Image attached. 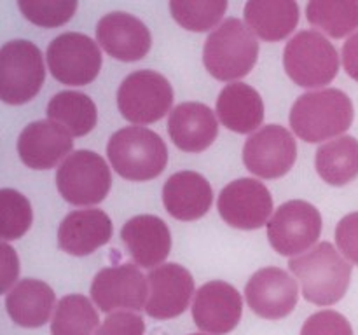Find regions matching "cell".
I'll list each match as a JSON object with an SVG mask.
<instances>
[{
    "label": "cell",
    "mask_w": 358,
    "mask_h": 335,
    "mask_svg": "<svg viewBox=\"0 0 358 335\" xmlns=\"http://www.w3.org/2000/svg\"><path fill=\"white\" fill-rule=\"evenodd\" d=\"M289 269L299 281L304 299L315 306L339 302L352 279V264L327 241L290 258Z\"/></svg>",
    "instance_id": "cell-1"
},
{
    "label": "cell",
    "mask_w": 358,
    "mask_h": 335,
    "mask_svg": "<svg viewBox=\"0 0 358 335\" xmlns=\"http://www.w3.org/2000/svg\"><path fill=\"white\" fill-rule=\"evenodd\" d=\"M355 110L346 93L334 87L311 91L297 98L290 108V126L301 140L320 143L348 131Z\"/></svg>",
    "instance_id": "cell-2"
},
{
    "label": "cell",
    "mask_w": 358,
    "mask_h": 335,
    "mask_svg": "<svg viewBox=\"0 0 358 335\" xmlns=\"http://www.w3.org/2000/svg\"><path fill=\"white\" fill-rule=\"evenodd\" d=\"M259 58V42L250 28L236 17H227L206 37L203 63L212 77L233 82L248 75Z\"/></svg>",
    "instance_id": "cell-3"
},
{
    "label": "cell",
    "mask_w": 358,
    "mask_h": 335,
    "mask_svg": "<svg viewBox=\"0 0 358 335\" xmlns=\"http://www.w3.org/2000/svg\"><path fill=\"white\" fill-rule=\"evenodd\" d=\"M107 156L119 177L147 181L159 177L168 164V149L161 136L143 126H128L110 136Z\"/></svg>",
    "instance_id": "cell-4"
},
{
    "label": "cell",
    "mask_w": 358,
    "mask_h": 335,
    "mask_svg": "<svg viewBox=\"0 0 358 335\" xmlns=\"http://www.w3.org/2000/svg\"><path fill=\"white\" fill-rule=\"evenodd\" d=\"M283 66L294 84L315 89L331 84L338 75L339 54L320 31L303 30L287 42Z\"/></svg>",
    "instance_id": "cell-5"
},
{
    "label": "cell",
    "mask_w": 358,
    "mask_h": 335,
    "mask_svg": "<svg viewBox=\"0 0 358 335\" xmlns=\"http://www.w3.org/2000/svg\"><path fill=\"white\" fill-rule=\"evenodd\" d=\"M45 79L42 52L30 40H9L0 49V98L23 105L37 96Z\"/></svg>",
    "instance_id": "cell-6"
},
{
    "label": "cell",
    "mask_w": 358,
    "mask_h": 335,
    "mask_svg": "<svg viewBox=\"0 0 358 335\" xmlns=\"http://www.w3.org/2000/svg\"><path fill=\"white\" fill-rule=\"evenodd\" d=\"M110 185V168L93 150H76L56 171L59 195L73 206L98 204L108 195Z\"/></svg>",
    "instance_id": "cell-7"
},
{
    "label": "cell",
    "mask_w": 358,
    "mask_h": 335,
    "mask_svg": "<svg viewBox=\"0 0 358 335\" xmlns=\"http://www.w3.org/2000/svg\"><path fill=\"white\" fill-rule=\"evenodd\" d=\"M173 89L168 79L154 70L129 73L117 89V107L133 124H152L170 112Z\"/></svg>",
    "instance_id": "cell-8"
},
{
    "label": "cell",
    "mask_w": 358,
    "mask_h": 335,
    "mask_svg": "<svg viewBox=\"0 0 358 335\" xmlns=\"http://www.w3.org/2000/svg\"><path fill=\"white\" fill-rule=\"evenodd\" d=\"M45 58L51 75L66 86L91 84L101 68L98 44L79 31H66L52 38Z\"/></svg>",
    "instance_id": "cell-9"
},
{
    "label": "cell",
    "mask_w": 358,
    "mask_h": 335,
    "mask_svg": "<svg viewBox=\"0 0 358 335\" xmlns=\"http://www.w3.org/2000/svg\"><path fill=\"white\" fill-rule=\"evenodd\" d=\"M322 234V215L311 202L294 199L280 206L268 222L269 244L283 257L310 251Z\"/></svg>",
    "instance_id": "cell-10"
},
{
    "label": "cell",
    "mask_w": 358,
    "mask_h": 335,
    "mask_svg": "<svg viewBox=\"0 0 358 335\" xmlns=\"http://www.w3.org/2000/svg\"><path fill=\"white\" fill-rule=\"evenodd\" d=\"M91 299L103 313L145 309L149 299V279L136 265L122 264L105 267L91 283Z\"/></svg>",
    "instance_id": "cell-11"
},
{
    "label": "cell",
    "mask_w": 358,
    "mask_h": 335,
    "mask_svg": "<svg viewBox=\"0 0 358 335\" xmlns=\"http://www.w3.org/2000/svg\"><path fill=\"white\" fill-rule=\"evenodd\" d=\"M297 159V143L292 133L278 124L262 126L247 138L243 163L250 173L275 180L292 170Z\"/></svg>",
    "instance_id": "cell-12"
},
{
    "label": "cell",
    "mask_w": 358,
    "mask_h": 335,
    "mask_svg": "<svg viewBox=\"0 0 358 335\" xmlns=\"http://www.w3.org/2000/svg\"><path fill=\"white\" fill-rule=\"evenodd\" d=\"M217 208L231 227L252 230L268 222L273 211V198L262 181L240 178L220 191Z\"/></svg>",
    "instance_id": "cell-13"
},
{
    "label": "cell",
    "mask_w": 358,
    "mask_h": 335,
    "mask_svg": "<svg viewBox=\"0 0 358 335\" xmlns=\"http://www.w3.org/2000/svg\"><path fill=\"white\" fill-rule=\"evenodd\" d=\"M245 299L257 316L264 320H282L296 309L299 286L283 269L264 267L248 279Z\"/></svg>",
    "instance_id": "cell-14"
},
{
    "label": "cell",
    "mask_w": 358,
    "mask_h": 335,
    "mask_svg": "<svg viewBox=\"0 0 358 335\" xmlns=\"http://www.w3.org/2000/svg\"><path fill=\"white\" fill-rule=\"evenodd\" d=\"M243 314V300L238 290L226 281L205 283L196 292L192 318L206 335H226L238 327Z\"/></svg>",
    "instance_id": "cell-15"
},
{
    "label": "cell",
    "mask_w": 358,
    "mask_h": 335,
    "mask_svg": "<svg viewBox=\"0 0 358 335\" xmlns=\"http://www.w3.org/2000/svg\"><path fill=\"white\" fill-rule=\"evenodd\" d=\"M149 299L145 313L154 320H171L189 307L194 293L191 272L178 264H163L147 274Z\"/></svg>",
    "instance_id": "cell-16"
},
{
    "label": "cell",
    "mask_w": 358,
    "mask_h": 335,
    "mask_svg": "<svg viewBox=\"0 0 358 335\" xmlns=\"http://www.w3.org/2000/svg\"><path fill=\"white\" fill-rule=\"evenodd\" d=\"M72 135L58 122H30L17 138V154L24 166L31 170H51L72 154Z\"/></svg>",
    "instance_id": "cell-17"
},
{
    "label": "cell",
    "mask_w": 358,
    "mask_h": 335,
    "mask_svg": "<svg viewBox=\"0 0 358 335\" xmlns=\"http://www.w3.org/2000/svg\"><path fill=\"white\" fill-rule=\"evenodd\" d=\"M98 45L119 61H138L150 51L149 28L129 13H108L96 24Z\"/></svg>",
    "instance_id": "cell-18"
},
{
    "label": "cell",
    "mask_w": 358,
    "mask_h": 335,
    "mask_svg": "<svg viewBox=\"0 0 358 335\" xmlns=\"http://www.w3.org/2000/svg\"><path fill=\"white\" fill-rule=\"evenodd\" d=\"M168 133L178 149L198 154L215 142L219 135V122L205 103L185 101L170 112Z\"/></svg>",
    "instance_id": "cell-19"
},
{
    "label": "cell",
    "mask_w": 358,
    "mask_h": 335,
    "mask_svg": "<svg viewBox=\"0 0 358 335\" xmlns=\"http://www.w3.org/2000/svg\"><path fill=\"white\" fill-rule=\"evenodd\" d=\"M121 237L135 264L140 267H159L161 262L170 255L171 234L159 216H133L122 227Z\"/></svg>",
    "instance_id": "cell-20"
},
{
    "label": "cell",
    "mask_w": 358,
    "mask_h": 335,
    "mask_svg": "<svg viewBox=\"0 0 358 335\" xmlns=\"http://www.w3.org/2000/svg\"><path fill=\"white\" fill-rule=\"evenodd\" d=\"M112 237V222L101 209H76L59 223L58 246L73 257H86L107 244Z\"/></svg>",
    "instance_id": "cell-21"
},
{
    "label": "cell",
    "mask_w": 358,
    "mask_h": 335,
    "mask_svg": "<svg viewBox=\"0 0 358 335\" xmlns=\"http://www.w3.org/2000/svg\"><path fill=\"white\" fill-rule=\"evenodd\" d=\"M213 192L210 181L196 171H178L163 187V202L173 218L192 222L206 215L212 206Z\"/></svg>",
    "instance_id": "cell-22"
},
{
    "label": "cell",
    "mask_w": 358,
    "mask_h": 335,
    "mask_svg": "<svg viewBox=\"0 0 358 335\" xmlns=\"http://www.w3.org/2000/svg\"><path fill=\"white\" fill-rule=\"evenodd\" d=\"M55 306V292L41 279H21L6 293L7 313L14 323L23 328L44 327L51 320Z\"/></svg>",
    "instance_id": "cell-23"
},
{
    "label": "cell",
    "mask_w": 358,
    "mask_h": 335,
    "mask_svg": "<svg viewBox=\"0 0 358 335\" xmlns=\"http://www.w3.org/2000/svg\"><path fill=\"white\" fill-rule=\"evenodd\" d=\"M217 115L227 129L247 135L262 124L264 103L254 87L243 82H233L219 93Z\"/></svg>",
    "instance_id": "cell-24"
},
{
    "label": "cell",
    "mask_w": 358,
    "mask_h": 335,
    "mask_svg": "<svg viewBox=\"0 0 358 335\" xmlns=\"http://www.w3.org/2000/svg\"><path fill=\"white\" fill-rule=\"evenodd\" d=\"M243 14L252 34L266 42L289 37L299 23V6L292 0H250Z\"/></svg>",
    "instance_id": "cell-25"
},
{
    "label": "cell",
    "mask_w": 358,
    "mask_h": 335,
    "mask_svg": "<svg viewBox=\"0 0 358 335\" xmlns=\"http://www.w3.org/2000/svg\"><path fill=\"white\" fill-rule=\"evenodd\" d=\"M315 166L324 181L343 187L358 177V140L353 136H339L324 143L317 150Z\"/></svg>",
    "instance_id": "cell-26"
},
{
    "label": "cell",
    "mask_w": 358,
    "mask_h": 335,
    "mask_svg": "<svg viewBox=\"0 0 358 335\" xmlns=\"http://www.w3.org/2000/svg\"><path fill=\"white\" fill-rule=\"evenodd\" d=\"M48 117L62 124L72 136H84L96 126V105L87 94L62 91L48 103Z\"/></svg>",
    "instance_id": "cell-27"
},
{
    "label": "cell",
    "mask_w": 358,
    "mask_h": 335,
    "mask_svg": "<svg viewBox=\"0 0 358 335\" xmlns=\"http://www.w3.org/2000/svg\"><path fill=\"white\" fill-rule=\"evenodd\" d=\"M98 328V313L87 297L72 293L56 304L51 335H96Z\"/></svg>",
    "instance_id": "cell-28"
},
{
    "label": "cell",
    "mask_w": 358,
    "mask_h": 335,
    "mask_svg": "<svg viewBox=\"0 0 358 335\" xmlns=\"http://www.w3.org/2000/svg\"><path fill=\"white\" fill-rule=\"evenodd\" d=\"M306 16L329 37L343 38L358 28V0H311Z\"/></svg>",
    "instance_id": "cell-29"
},
{
    "label": "cell",
    "mask_w": 358,
    "mask_h": 335,
    "mask_svg": "<svg viewBox=\"0 0 358 335\" xmlns=\"http://www.w3.org/2000/svg\"><path fill=\"white\" fill-rule=\"evenodd\" d=\"M171 16L185 30L208 31L227 10V0H171Z\"/></svg>",
    "instance_id": "cell-30"
},
{
    "label": "cell",
    "mask_w": 358,
    "mask_h": 335,
    "mask_svg": "<svg viewBox=\"0 0 358 335\" xmlns=\"http://www.w3.org/2000/svg\"><path fill=\"white\" fill-rule=\"evenodd\" d=\"M34 213L30 201L14 188L0 191V237L3 243L16 241L30 229Z\"/></svg>",
    "instance_id": "cell-31"
},
{
    "label": "cell",
    "mask_w": 358,
    "mask_h": 335,
    "mask_svg": "<svg viewBox=\"0 0 358 335\" xmlns=\"http://www.w3.org/2000/svg\"><path fill=\"white\" fill-rule=\"evenodd\" d=\"M79 3L76 0H20L21 14L42 28H56L72 20Z\"/></svg>",
    "instance_id": "cell-32"
},
{
    "label": "cell",
    "mask_w": 358,
    "mask_h": 335,
    "mask_svg": "<svg viewBox=\"0 0 358 335\" xmlns=\"http://www.w3.org/2000/svg\"><path fill=\"white\" fill-rule=\"evenodd\" d=\"M301 335H353L350 321L332 309L318 311L304 321Z\"/></svg>",
    "instance_id": "cell-33"
},
{
    "label": "cell",
    "mask_w": 358,
    "mask_h": 335,
    "mask_svg": "<svg viewBox=\"0 0 358 335\" xmlns=\"http://www.w3.org/2000/svg\"><path fill=\"white\" fill-rule=\"evenodd\" d=\"M145 334V321L136 313L119 311L112 313L101 321L96 335H143Z\"/></svg>",
    "instance_id": "cell-34"
},
{
    "label": "cell",
    "mask_w": 358,
    "mask_h": 335,
    "mask_svg": "<svg viewBox=\"0 0 358 335\" xmlns=\"http://www.w3.org/2000/svg\"><path fill=\"white\" fill-rule=\"evenodd\" d=\"M336 243L339 251L350 262L358 265V211L350 213L339 220L336 227Z\"/></svg>",
    "instance_id": "cell-35"
},
{
    "label": "cell",
    "mask_w": 358,
    "mask_h": 335,
    "mask_svg": "<svg viewBox=\"0 0 358 335\" xmlns=\"http://www.w3.org/2000/svg\"><path fill=\"white\" fill-rule=\"evenodd\" d=\"M0 253H2V292L9 293L10 288H14V283H16L17 276H20V260H17V255L13 248L7 243H2L0 246Z\"/></svg>",
    "instance_id": "cell-36"
},
{
    "label": "cell",
    "mask_w": 358,
    "mask_h": 335,
    "mask_svg": "<svg viewBox=\"0 0 358 335\" xmlns=\"http://www.w3.org/2000/svg\"><path fill=\"white\" fill-rule=\"evenodd\" d=\"M341 58L346 73L358 82V31L345 42Z\"/></svg>",
    "instance_id": "cell-37"
},
{
    "label": "cell",
    "mask_w": 358,
    "mask_h": 335,
    "mask_svg": "<svg viewBox=\"0 0 358 335\" xmlns=\"http://www.w3.org/2000/svg\"><path fill=\"white\" fill-rule=\"evenodd\" d=\"M191 335H203V334H191Z\"/></svg>",
    "instance_id": "cell-38"
}]
</instances>
